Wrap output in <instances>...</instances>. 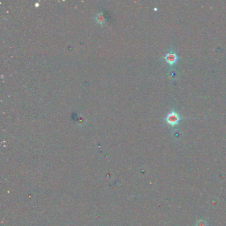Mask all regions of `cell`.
Here are the masks:
<instances>
[{"instance_id": "1", "label": "cell", "mask_w": 226, "mask_h": 226, "mask_svg": "<svg viewBox=\"0 0 226 226\" xmlns=\"http://www.w3.org/2000/svg\"><path fill=\"white\" fill-rule=\"evenodd\" d=\"M180 120H181V117H180L179 114L178 113L174 112V111L170 112L166 117V121L171 126L176 125L177 124H178Z\"/></svg>"}, {"instance_id": "2", "label": "cell", "mask_w": 226, "mask_h": 226, "mask_svg": "<svg viewBox=\"0 0 226 226\" xmlns=\"http://www.w3.org/2000/svg\"><path fill=\"white\" fill-rule=\"evenodd\" d=\"M165 60L170 66H172L176 63L177 61H178V57H177L176 53H174L172 52L171 48L170 52L166 54L165 57Z\"/></svg>"}, {"instance_id": "3", "label": "cell", "mask_w": 226, "mask_h": 226, "mask_svg": "<svg viewBox=\"0 0 226 226\" xmlns=\"http://www.w3.org/2000/svg\"><path fill=\"white\" fill-rule=\"evenodd\" d=\"M96 19L97 22L100 24H103L105 23V17L104 15H103L102 13H99L98 15H97L96 17Z\"/></svg>"}, {"instance_id": "4", "label": "cell", "mask_w": 226, "mask_h": 226, "mask_svg": "<svg viewBox=\"0 0 226 226\" xmlns=\"http://www.w3.org/2000/svg\"><path fill=\"white\" fill-rule=\"evenodd\" d=\"M196 226H207V223L205 220H200L197 221L196 223Z\"/></svg>"}]
</instances>
